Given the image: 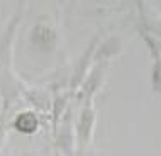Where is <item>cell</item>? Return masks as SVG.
Instances as JSON below:
<instances>
[{
    "instance_id": "1",
    "label": "cell",
    "mask_w": 161,
    "mask_h": 156,
    "mask_svg": "<svg viewBox=\"0 0 161 156\" xmlns=\"http://www.w3.org/2000/svg\"><path fill=\"white\" fill-rule=\"evenodd\" d=\"M17 127H19V131L31 132L37 127V120L32 114H22L19 119H17Z\"/></svg>"
}]
</instances>
